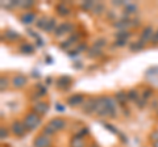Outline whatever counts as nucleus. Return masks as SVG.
I'll return each instance as SVG.
<instances>
[{"label":"nucleus","mask_w":158,"mask_h":147,"mask_svg":"<svg viewBox=\"0 0 158 147\" xmlns=\"http://www.w3.org/2000/svg\"><path fill=\"white\" fill-rule=\"evenodd\" d=\"M4 36H6V38H8V40L15 41V40H17V38L20 37V34L17 32H13V30H7L6 33H4Z\"/></svg>","instance_id":"a878e982"},{"label":"nucleus","mask_w":158,"mask_h":147,"mask_svg":"<svg viewBox=\"0 0 158 147\" xmlns=\"http://www.w3.org/2000/svg\"><path fill=\"white\" fill-rule=\"evenodd\" d=\"M150 138H152V141H153V142H158V130L153 131L152 135H150Z\"/></svg>","instance_id":"4c0bfd02"},{"label":"nucleus","mask_w":158,"mask_h":147,"mask_svg":"<svg viewBox=\"0 0 158 147\" xmlns=\"http://www.w3.org/2000/svg\"><path fill=\"white\" fill-rule=\"evenodd\" d=\"M20 20H21L23 24H25V25H29V24H32V22L36 21V14L32 13V12H25L24 14H21Z\"/></svg>","instance_id":"4468645a"},{"label":"nucleus","mask_w":158,"mask_h":147,"mask_svg":"<svg viewBox=\"0 0 158 147\" xmlns=\"http://www.w3.org/2000/svg\"><path fill=\"white\" fill-rule=\"evenodd\" d=\"M24 125H25L27 130L37 129V127L41 125V117L36 114L34 112H31V113H28L25 116V118H24Z\"/></svg>","instance_id":"f03ea898"},{"label":"nucleus","mask_w":158,"mask_h":147,"mask_svg":"<svg viewBox=\"0 0 158 147\" xmlns=\"http://www.w3.org/2000/svg\"><path fill=\"white\" fill-rule=\"evenodd\" d=\"M70 147H85V141L81 135H75L70 142Z\"/></svg>","instance_id":"dca6fc26"},{"label":"nucleus","mask_w":158,"mask_h":147,"mask_svg":"<svg viewBox=\"0 0 158 147\" xmlns=\"http://www.w3.org/2000/svg\"><path fill=\"white\" fill-rule=\"evenodd\" d=\"M136 102H137V106H138V108H144L145 104H146V100L142 99V97H140V99H138Z\"/></svg>","instance_id":"c9c22d12"},{"label":"nucleus","mask_w":158,"mask_h":147,"mask_svg":"<svg viewBox=\"0 0 158 147\" xmlns=\"http://www.w3.org/2000/svg\"><path fill=\"white\" fill-rule=\"evenodd\" d=\"M49 125H50L56 131H58V130H63V129H65L67 124H66V121L63 118H61V117H57V118H53L50 122H49Z\"/></svg>","instance_id":"6e6552de"},{"label":"nucleus","mask_w":158,"mask_h":147,"mask_svg":"<svg viewBox=\"0 0 158 147\" xmlns=\"http://www.w3.org/2000/svg\"><path fill=\"white\" fill-rule=\"evenodd\" d=\"M115 36H116V40H125L127 41L128 38L131 37V33L128 30H118Z\"/></svg>","instance_id":"aec40b11"},{"label":"nucleus","mask_w":158,"mask_h":147,"mask_svg":"<svg viewBox=\"0 0 158 147\" xmlns=\"http://www.w3.org/2000/svg\"><path fill=\"white\" fill-rule=\"evenodd\" d=\"M95 4H96L95 2H83L81 4V8L85 9V11H87V12H90V11H92V9H94Z\"/></svg>","instance_id":"5701e85b"},{"label":"nucleus","mask_w":158,"mask_h":147,"mask_svg":"<svg viewBox=\"0 0 158 147\" xmlns=\"http://www.w3.org/2000/svg\"><path fill=\"white\" fill-rule=\"evenodd\" d=\"M107 45V41L104 40V38H98V40L95 41V42H94V47H98V49H100V50H102V49L103 47H104Z\"/></svg>","instance_id":"c85d7f7f"},{"label":"nucleus","mask_w":158,"mask_h":147,"mask_svg":"<svg viewBox=\"0 0 158 147\" xmlns=\"http://www.w3.org/2000/svg\"><path fill=\"white\" fill-rule=\"evenodd\" d=\"M152 96H153V91L150 89V88H146V89H145L144 92H142V99H145L146 101L149 100Z\"/></svg>","instance_id":"2f4dec72"},{"label":"nucleus","mask_w":158,"mask_h":147,"mask_svg":"<svg viewBox=\"0 0 158 147\" xmlns=\"http://www.w3.org/2000/svg\"><path fill=\"white\" fill-rule=\"evenodd\" d=\"M153 34H154V30H153V28H152V26H145L144 29H142V33H141L140 40H141L142 42L146 43L148 41H152Z\"/></svg>","instance_id":"f8f14e48"},{"label":"nucleus","mask_w":158,"mask_h":147,"mask_svg":"<svg viewBox=\"0 0 158 147\" xmlns=\"http://www.w3.org/2000/svg\"><path fill=\"white\" fill-rule=\"evenodd\" d=\"M12 131H13V134H15V135L23 137L24 134H25V131H28V130H27L25 125H24V122H19V121H16V122H13V124H12Z\"/></svg>","instance_id":"423d86ee"},{"label":"nucleus","mask_w":158,"mask_h":147,"mask_svg":"<svg viewBox=\"0 0 158 147\" xmlns=\"http://www.w3.org/2000/svg\"><path fill=\"white\" fill-rule=\"evenodd\" d=\"M104 11H106L104 3H96V4H95V7H94V9H92L94 14H102Z\"/></svg>","instance_id":"6ab92c4d"},{"label":"nucleus","mask_w":158,"mask_h":147,"mask_svg":"<svg viewBox=\"0 0 158 147\" xmlns=\"http://www.w3.org/2000/svg\"><path fill=\"white\" fill-rule=\"evenodd\" d=\"M95 109H96V99H90L88 101H86L85 105L82 106V110L85 112L86 114L95 113Z\"/></svg>","instance_id":"9b49d317"},{"label":"nucleus","mask_w":158,"mask_h":147,"mask_svg":"<svg viewBox=\"0 0 158 147\" xmlns=\"http://www.w3.org/2000/svg\"><path fill=\"white\" fill-rule=\"evenodd\" d=\"M34 6V2H21V7H24V8H31V7H33Z\"/></svg>","instance_id":"e433bc0d"},{"label":"nucleus","mask_w":158,"mask_h":147,"mask_svg":"<svg viewBox=\"0 0 158 147\" xmlns=\"http://www.w3.org/2000/svg\"><path fill=\"white\" fill-rule=\"evenodd\" d=\"M144 46H145V42H142L140 40L137 42H133L132 45L129 46V49H131V50H133V51H138V50H141V49H144Z\"/></svg>","instance_id":"4be33fe9"},{"label":"nucleus","mask_w":158,"mask_h":147,"mask_svg":"<svg viewBox=\"0 0 158 147\" xmlns=\"http://www.w3.org/2000/svg\"><path fill=\"white\" fill-rule=\"evenodd\" d=\"M116 99L118 100V102H120V104H127V101H128V95L125 93V92H117L116 93Z\"/></svg>","instance_id":"412c9836"},{"label":"nucleus","mask_w":158,"mask_h":147,"mask_svg":"<svg viewBox=\"0 0 158 147\" xmlns=\"http://www.w3.org/2000/svg\"><path fill=\"white\" fill-rule=\"evenodd\" d=\"M7 84H8V81H7V79L4 76H2L0 77V89L2 91H4L7 88Z\"/></svg>","instance_id":"473e14b6"},{"label":"nucleus","mask_w":158,"mask_h":147,"mask_svg":"<svg viewBox=\"0 0 158 147\" xmlns=\"http://www.w3.org/2000/svg\"><path fill=\"white\" fill-rule=\"evenodd\" d=\"M48 110H49L48 102H45V101H37V102H34V105H33V112H34L36 114H38V116L46 114Z\"/></svg>","instance_id":"20e7f679"},{"label":"nucleus","mask_w":158,"mask_h":147,"mask_svg":"<svg viewBox=\"0 0 158 147\" xmlns=\"http://www.w3.org/2000/svg\"><path fill=\"white\" fill-rule=\"evenodd\" d=\"M48 20H49L48 17H41V18H38V20H37V22H36L37 28H40V29H42V30H44V29H45V25H46Z\"/></svg>","instance_id":"c756f323"},{"label":"nucleus","mask_w":158,"mask_h":147,"mask_svg":"<svg viewBox=\"0 0 158 147\" xmlns=\"http://www.w3.org/2000/svg\"><path fill=\"white\" fill-rule=\"evenodd\" d=\"M7 135H8L7 129H6L4 126H2V129H0V138H2V139H6V138H7Z\"/></svg>","instance_id":"72a5a7b5"},{"label":"nucleus","mask_w":158,"mask_h":147,"mask_svg":"<svg viewBox=\"0 0 158 147\" xmlns=\"http://www.w3.org/2000/svg\"><path fill=\"white\" fill-rule=\"evenodd\" d=\"M56 28H57V25H56V18H49L44 30H45V32H52V30H56Z\"/></svg>","instance_id":"a211bd4d"},{"label":"nucleus","mask_w":158,"mask_h":147,"mask_svg":"<svg viewBox=\"0 0 158 147\" xmlns=\"http://www.w3.org/2000/svg\"><path fill=\"white\" fill-rule=\"evenodd\" d=\"M136 12H137V6L136 4L128 3L125 6V16H128V14H131V13H136Z\"/></svg>","instance_id":"bb28decb"},{"label":"nucleus","mask_w":158,"mask_h":147,"mask_svg":"<svg viewBox=\"0 0 158 147\" xmlns=\"http://www.w3.org/2000/svg\"><path fill=\"white\" fill-rule=\"evenodd\" d=\"M153 147H158V142H153Z\"/></svg>","instance_id":"37998d69"},{"label":"nucleus","mask_w":158,"mask_h":147,"mask_svg":"<svg viewBox=\"0 0 158 147\" xmlns=\"http://www.w3.org/2000/svg\"><path fill=\"white\" fill-rule=\"evenodd\" d=\"M125 45H127L125 40H116V42H115V47H124Z\"/></svg>","instance_id":"f704fd0d"},{"label":"nucleus","mask_w":158,"mask_h":147,"mask_svg":"<svg viewBox=\"0 0 158 147\" xmlns=\"http://www.w3.org/2000/svg\"><path fill=\"white\" fill-rule=\"evenodd\" d=\"M95 113L100 117H111L115 118L116 117V105L111 97L102 96L96 99V109Z\"/></svg>","instance_id":"f257e3e1"},{"label":"nucleus","mask_w":158,"mask_h":147,"mask_svg":"<svg viewBox=\"0 0 158 147\" xmlns=\"http://www.w3.org/2000/svg\"><path fill=\"white\" fill-rule=\"evenodd\" d=\"M46 84H50V83H52V77H46Z\"/></svg>","instance_id":"79ce46f5"},{"label":"nucleus","mask_w":158,"mask_h":147,"mask_svg":"<svg viewBox=\"0 0 158 147\" xmlns=\"http://www.w3.org/2000/svg\"><path fill=\"white\" fill-rule=\"evenodd\" d=\"M33 145H34V147H50L52 142H50V139H49V137L42 134V135H38L37 138L34 139Z\"/></svg>","instance_id":"0eeeda50"},{"label":"nucleus","mask_w":158,"mask_h":147,"mask_svg":"<svg viewBox=\"0 0 158 147\" xmlns=\"http://www.w3.org/2000/svg\"><path fill=\"white\" fill-rule=\"evenodd\" d=\"M127 95H128V100H131V101H137L140 99V95H138V92L136 89H131Z\"/></svg>","instance_id":"cd10ccee"},{"label":"nucleus","mask_w":158,"mask_h":147,"mask_svg":"<svg viewBox=\"0 0 158 147\" xmlns=\"http://www.w3.org/2000/svg\"><path fill=\"white\" fill-rule=\"evenodd\" d=\"M100 54H102V50H100V49L91 46V49L88 50V54H87V55L90 57V58H96V57L100 55Z\"/></svg>","instance_id":"b1692460"},{"label":"nucleus","mask_w":158,"mask_h":147,"mask_svg":"<svg viewBox=\"0 0 158 147\" xmlns=\"http://www.w3.org/2000/svg\"><path fill=\"white\" fill-rule=\"evenodd\" d=\"M77 40H78V36H77V34H73V36L69 38L67 41H65V42L62 43V45H61V49H66L67 46H71V45H73V42H75Z\"/></svg>","instance_id":"393cba45"},{"label":"nucleus","mask_w":158,"mask_h":147,"mask_svg":"<svg viewBox=\"0 0 158 147\" xmlns=\"http://www.w3.org/2000/svg\"><path fill=\"white\" fill-rule=\"evenodd\" d=\"M27 83H28V79H27V76H24V75H16L12 80V84L15 88H23L27 85Z\"/></svg>","instance_id":"ddd939ff"},{"label":"nucleus","mask_w":158,"mask_h":147,"mask_svg":"<svg viewBox=\"0 0 158 147\" xmlns=\"http://www.w3.org/2000/svg\"><path fill=\"white\" fill-rule=\"evenodd\" d=\"M54 133H56V130L53 129V127L50 126V125H46L45 127H44V135H46V137H50V135H53Z\"/></svg>","instance_id":"7c9ffc66"},{"label":"nucleus","mask_w":158,"mask_h":147,"mask_svg":"<svg viewBox=\"0 0 158 147\" xmlns=\"http://www.w3.org/2000/svg\"><path fill=\"white\" fill-rule=\"evenodd\" d=\"M104 126H106V127H107V129H108V130H110V131H112V133H115V134H117V130L115 129V126H112V125H108V124H106Z\"/></svg>","instance_id":"ea45409f"},{"label":"nucleus","mask_w":158,"mask_h":147,"mask_svg":"<svg viewBox=\"0 0 158 147\" xmlns=\"http://www.w3.org/2000/svg\"><path fill=\"white\" fill-rule=\"evenodd\" d=\"M70 84H71V77H70V76H67V75L59 76V77H58V80H57V87H58V88H61L62 91L69 89V88H70Z\"/></svg>","instance_id":"39448f33"},{"label":"nucleus","mask_w":158,"mask_h":147,"mask_svg":"<svg viewBox=\"0 0 158 147\" xmlns=\"http://www.w3.org/2000/svg\"><path fill=\"white\" fill-rule=\"evenodd\" d=\"M152 42H153V43H158V29H157V30L154 32V34H153Z\"/></svg>","instance_id":"58836bf2"},{"label":"nucleus","mask_w":158,"mask_h":147,"mask_svg":"<svg viewBox=\"0 0 158 147\" xmlns=\"http://www.w3.org/2000/svg\"><path fill=\"white\" fill-rule=\"evenodd\" d=\"M73 29H74V26L71 25L70 22H62L61 25H58L56 28L54 34H56L57 37H59V36H63V34H66V33H71Z\"/></svg>","instance_id":"7ed1b4c3"},{"label":"nucleus","mask_w":158,"mask_h":147,"mask_svg":"<svg viewBox=\"0 0 158 147\" xmlns=\"http://www.w3.org/2000/svg\"><path fill=\"white\" fill-rule=\"evenodd\" d=\"M56 106H57L56 109H57V110H59V112H63V110H65V108H63V105H61V104H57Z\"/></svg>","instance_id":"a19ab883"},{"label":"nucleus","mask_w":158,"mask_h":147,"mask_svg":"<svg viewBox=\"0 0 158 147\" xmlns=\"http://www.w3.org/2000/svg\"><path fill=\"white\" fill-rule=\"evenodd\" d=\"M20 51L23 54H33L34 53V47L31 45V43H23L20 46Z\"/></svg>","instance_id":"f3484780"},{"label":"nucleus","mask_w":158,"mask_h":147,"mask_svg":"<svg viewBox=\"0 0 158 147\" xmlns=\"http://www.w3.org/2000/svg\"><path fill=\"white\" fill-rule=\"evenodd\" d=\"M56 11H57V13L59 14V16H63V17L70 14V8L66 6V3H59L56 7Z\"/></svg>","instance_id":"2eb2a0df"},{"label":"nucleus","mask_w":158,"mask_h":147,"mask_svg":"<svg viewBox=\"0 0 158 147\" xmlns=\"http://www.w3.org/2000/svg\"><path fill=\"white\" fill-rule=\"evenodd\" d=\"M83 101H85V97H83V95L81 93H77V95H73L70 96L67 99V104L70 105V106H79V105H82L83 104Z\"/></svg>","instance_id":"1a4fd4ad"},{"label":"nucleus","mask_w":158,"mask_h":147,"mask_svg":"<svg viewBox=\"0 0 158 147\" xmlns=\"http://www.w3.org/2000/svg\"><path fill=\"white\" fill-rule=\"evenodd\" d=\"M132 25H133V20H129V18H121V20L113 22V26L117 28L118 30H127Z\"/></svg>","instance_id":"9d476101"}]
</instances>
